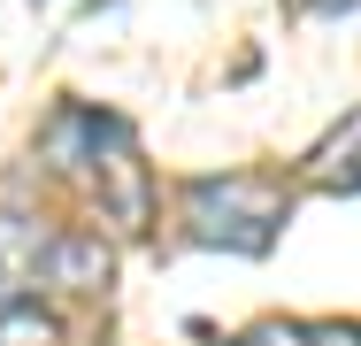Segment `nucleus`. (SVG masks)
Wrapping results in <instances>:
<instances>
[{"instance_id":"obj_4","label":"nucleus","mask_w":361,"mask_h":346,"mask_svg":"<svg viewBox=\"0 0 361 346\" xmlns=\"http://www.w3.org/2000/svg\"><path fill=\"white\" fill-rule=\"evenodd\" d=\"M300 185L307 193H361V108L300 162Z\"/></svg>"},{"instance_id":"obj_9","label":"nucleus","mask_w":361,"mask_h":346,"mask_svg":"<svg viewBox=\"0 0 361 346\" xmlns=\"http://www.w3.org/2000/svg\"><path fill=\"white\" fill-rule=\"evenodd\" d=\"M31 8H47V0H31Z\"/></svg>"},{"instance_id":"obj_8","label":"nucleus","mask_w":361,"mask_h":346,"mask_svg":"<svg viewBox=\"0 0 361 346\" xmlns=\"http://www.w3.org/2000/svg\"><path fill=\"white\" fill-rule=\"evenodd\" d=\"M307 346H361V323H307Z\"/></svg>"},{"instance_id":"obj_1","label":"nucleus","mask_w":361,"mask_h":346,"mask_svg":"<svg viewBox=\"0 0 361 346\" xmlns=\"http://www.w3.org/2000/svg\"><path fill=\"white\" fill-rule=\"evenodd\" d=\"M292 215V185L269 169H223V177H192L177 193V223L192 246H216V254H269L285 239Z\"/></svg>"},{"instance_id":"obj_7","label":"nucleus","mask_w":361,"mask_h":346,"mask_svg":"<svg viewBox=\"0 0 361 346\" xmlns=\"http://www.w3.org/2000/svg\"><path fill=\"white\" fill-rule=\"evenodd\" d=\"M231 346H307V323H277V316H269V323H254V331H238Z\"/></svg>"},{"instance_id":"obj_6","label":"nucleus","mask_w":361,"mask_h":346,"mask_svg":"<svg viewBox=\"0 0 361 346\" xmlns=\"http://www.w3.org/2000/svg\"><path fill=\"white\" fill-rule=\"evenodd\" d=\"M0 346H62L54 308H39L31 292H23V300H0Z\"/></svg>"},{"instance_id":"obj_3","label":"nucleus","mask_w":361,"mask_h":346,"mask_svg":"<svg viewBox=\"0 0 361 346\" xmlns=\"http://www.w3.org/2000/svg\"><path fill=\"white\" fill-rule=\"evenodd\" d=\"M108 277H116V246L100 231H47V254H39V285L47 292L92 300V292H108Z\"/></svg>"},{"instance_id":"obj_2","label":"nucleus","mask_w":361,"mask_h":346,"mask_svg":"<svg viewBox=\"0 0 361 346\" xmlns=\"http://www.w3.org/2000/svg\"><path fill=\"white\" fill-rule=\"evenodd\" d=\"M85 185L100 193V215H108L116 231H131V239H139L146 223H154V177H146V162H139V138H131L123 116H108V108H100V124H92Z\"/></svg>"},{"instance_id":"obj_5","label":"nucleus","mask_w":361,"mask_h":346,"mask_svg":"<svg viewBox=\"0 0 361 346\" xmlns=\"http://www.w3.org/2000/svg\"><path fill=\"white\" fill-rule=\"evenodd\" d=\"M39 254H47V231L16 208H0V300H23L39 285Z\"/></svg>"}]
</instances>
